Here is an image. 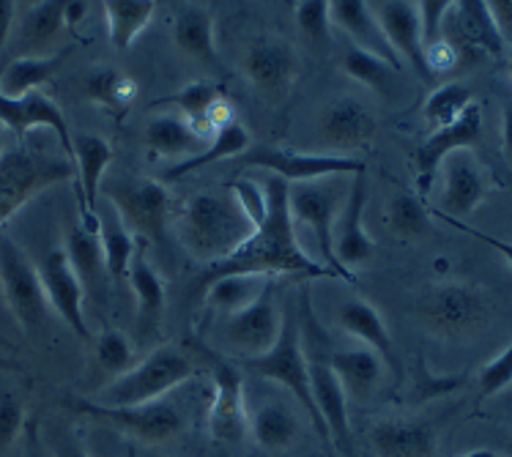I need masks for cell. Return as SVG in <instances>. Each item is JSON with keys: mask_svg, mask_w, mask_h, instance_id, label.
Listing matches in <instances>:
<instances>
[{"mask_svg": "<svg viewBox=\"0 0 512 457\" xmlns=\"http://www.w3.org/2000/svg\"><path fill=\"white\" fill-rule=\"evenodd\" d=\"M39 277H42L44 296L50 310L61 318L69 329H72L83 343H91L94 334L88 329L83 312V299H85V285L77 277V271L72 269V263L66 258L63 247H55L42 258L39 263Z\"/></svg>", "mask_w": 512, "mask_h": 457, "instance_id": "obj_18", "label": "cell"}, {"mask_svg": "<svg viewBox=\"0 0 512 457\" xmlns=\"http://www.w3.org/2000/svg\"><path fill=\"white\" fill-rule=\"evenodd\" d=\"M510 63H512V47H510Z\"/></svg>", "mask_w": 512, "mask_h": 457, "instance_id": "obj_63", "label": "cell"}, {"mask_svg": "<svg viewBox=\"0 0 512 457\" xmlns=\"http://www.w3.org/2000/svg\"><path fill=\"white\" fill-rule=\"evenodd\" d=\"M367 208V170L351 178V187L345 192V203L335 222V255L343 269H356L373 258L376 244L365 230Z\"/></svg>", "mask_w": 512, "mask_h": 457, "instance_id": "obj_21", "label": "cell"}, {"mask_svg": "<svg viewBox=\"0 0 512 457\" xmlns=\"http://www.w3.org/2000/svg\"><path fill=\"white\" fill-rule=\"evenodd\" d=\"M370 447L376 457H436L439 433L425 419H381L370 430Z\"/></svg>", "mask_w": 512, "mask_h": 457, "instance_id": "obj_25", "label": "cell"}, {"mask_svg": "<svg viewBox=\"0 0 512 457\" xmlns=\"http://www.w3.org/2000/svg\"><path fill=\"white\" fill-rule=\"evenodd\" d=\"M269 282H272L269 277H258V274H228V277L211 280L198 296L214 310L233 315V312L250 307L266 291Z\"/></svg>", "mask_w": 512, "mask_h": 457, "instance_id": "obj_37", "label": "cell"}, {"mask_svg": "<svg viewBox=\"0 0 512 457\" xmlns=\"http://www.w3.org/2000/svg\"><path fill=\"white\" fill-rule=\"evenodd\" d=\"M337 323L343 326V332L354 337L356 343L365 345L370 351H376L389 370L400 373L398 354H395V343H392V334L389 326L381 318V312L373 304L362 299V296H351L337 307Z\"/></svg>", "mask_w": 512, "mask_h": 457, "instance_id": "obj_27", "label": "cell"}, {"mask_svg": "<svg viewBox=\"0 0 512 457\" xmlns=\"http://www.w3.org/2000/svg\"><path fill=\"white\" fill-rule=\"evenodd\" d=\"M250 436L266 452H285L299 438V419L285 403H263L250 416Z\"/></svg>", "mask_w": 512, "mask_h": 457, "instance_id": "obj_36", "label": "cell"}, {"mask_svg": "<svg viewBox=\"0 0 512 457\" xmlns=\"http://www.w3.org/2000/svg\"><path fill=\"white\" fill-rule=\"evenodd\" d=\"M83 91L88 102L99 104L102 110L113 113L115 118H124L129 104L135 102L137 83L129 74L118 72L115 66H96L85 77Z\"/></svg>", "mask_w": 512, "mask_h": 457, "instance_id": "obj_35", "label": "cell"}, {"mask_svg": "<svg viewBox=\"0 0 512 457\" xmlns=\"http://www.w3.org/2000/svg\"><path fill=\"white\" fill-rule=\"evenodd\" d=\"M102 11H105L110 44L118 52H126L151 25L157 14V3L154 0H107L102 3Z\"/></svg>", "mask_w": 512, "mask_h": 457, "instance_id": "obj_34", "label": "cell"}, {"mask_svg": "<svg viewBox=\"0 0 512 457\" xmlns=\"http://www.w3.org/2000/svg\"><path fill=\"white\" fill-rule=\"evenodd\" d=\"M94 345V362L96 370L107 375V381H113L118 375L135 367V348L129 343V337L118 329H105L91 340Z\"/></svg>", "mask_w": 512, "mask_h": 457, "instance_id": "obj_43", "label": "cell"}, {"mask_svg": "<svg viewBox=\"0 0 512 457\" xmlns=\"http://www.w3.org/2000/svg\"><path fill=\"white\" fill-rule=\"evenodd\" d=\"M3 151H6V129L0 124V156H3Z\"/></svg>", "mask_w": 512, "mask_h": 457, "instance_id": "obj_62", "label": "cell"}, {"mask_svg": "<svg viewBox=\"0 0 512 457\" xmlns=\"http://www.w3.org/2000/svg\"><path fill=\"white\" fill-rule=\"evenodd\" d=\"M343 72L348 74L351 80H356V83H362L365 88H370L373 94L389 96L392 94V83H395L398 69H392L387 61H381V58L370 55V52L348 47L343 55Z\"/></svg>", "mask_w": 512, "mask_h": 457, "instance_id": "obj_42", "label": "cell"}, {"mask_svg": "<svg viewBox=\"0 0 512 457\" xmlns=\"http://www.w3.org/2000/svg\"><path fill=\"white\" fill-rule=\"evenodd\" d=\"M441 173H444V192H441V208L436 211L452 219L474 214L491 192V176L480 165V159L471 154V148H460L447 156Z\"/></svg>", "mask_w": 512, "mask_h": 457, "instance_id": "obj_20", "label": "cell"}, {"mask_svg": "<svg viewBox=\"0 0 512 457\" xmlns=\"http://www.w3.org/2000/svg\"><path fill=\"white\" fill-rule=\"evenodd\" d=\"M74 173L80 187V222L96 225L99 222V195L105 187V173L113 162V146L99 135H77L74 137Z\"/></svg>", "mask_w": 512, "mask_h": 457, "instance_id": "obj_24", "label": "cell"}, {"mask_svg": "<svg viewBox=\"0 0 512 457\" xmlns=\"http://www.w3.org/2000/svg\"><path fill=\"white\" fill-rule=\"evenodd\" d=\"M241 165L263 167L272 170L274 176L283 178L288 184H307V181H321V178L332 176H356L367 170L362 159H351V156H335V154H304V151H291V148H274V146H258L247 148L239 156Z\"/></svg>", "mask_w": 512, "mask_h": 457, "instance_id": "obj_13", "label": "cell"}, {"mask_svg": "<svg viewBox=\"0 0 512 457\" xmlns=\"http://www.w3.org/2000/svg\"><path fill=\"white\" fill-rule=\"evenodd\" d=\"M69 406L77 414H85L115 427L118 433H126L135 441L143 444H168L173 438L181 436V430L187 425V419L181 414V408L173 400H157V403H146V406H124V408H107L99 406L94 400H77L72 397Z\"/></svg>", "mask_w": 512, "mask_h": 457, "instance_id": "obj_11", "label": "cell"}, {"mask_svg": "<svg viewBox=\"0 0 512 457\" xmlns=\"http://www.w3.org/2000/svg\"><path fill=\"white\" fill-rule=\"evenodd\" d=\"M250 148V132L233 121V124L222 126L220 132H214V137L209 140V146L203 148L200 154L189 156V159H181L173 167H168L162 173V184H170V181H178V178L189 176L195 170H203V167L214 165V162H222V159H239L244 151Z\"/></svg>", "mask_w": 512, "mask_h": 457, "instance_id": "obj_33", "label": "cell"}, {"mask_svg": "<svg viewBox=\"0 0 512 457\" xmlns=\"http://www.w3.org/2000/svg\"><path fill=\"white\" fill-rule=\"evenodd\" d=\"M173 44L187 58H195L200 63L220 61L211 11L200 3L178 6L176 17H173Z\"/></svg>", "mask_w": 512, "mask_h": 457, "instance_id": "obj_31", "label": "cell"}, {"mask_svg": "<svg viewBox=\"0 0 512 457\" xmlns=\"http://www.w3.org/2000/svg\"><path fill=\"white\" fill-rule=\"evenodd\" d=\"M335 178H321V181H307V184H291L288 189V206H291L293 222H302L304 228L313 233L318 252H321V263L335 274L337 280L356 282V277L348 269L340 266L335 255V222L337 214L345 200Z\"/></svg>", "mask_w": 512, "mask_h": 457, "instance_id": "obj_9", "label": "cell"}, {"mask_svg": "<svg viewBox=\"0 0 512 457\" xmlns=\"http://www.w3.org/2000/svg\"><path fill=\"white\" fill-rule=\"evenodd\" d=\"M230 195L236 198L239 208L247 214V219L252 222V228L258 230L266 219V211H269V200H266V189L258 187L255 181H233L230 184Z\"/></svg>", "mask_w": 512, "mask_h": 457, "instance_id": "obj_50", "label": "cell"}, {"mask_svg": "<svg viewBox=\"0 0 512 457\" xmlns=\"http://www.w3.org/2000/svg\"><path fill=\"white\" fill-rule=\"evenodd\" d=\"M302 343L304 356H307V373H310V389H313V400L318 414L324 419L326 430H329V441L343 455H351V422H348V397H345L343 384L337 381L335 370L329 364L324 337L318 334V323H315L313 307H310V296H302Z\"/></svg>", "mask_w": 512, "mask_h": 457, "instance_id": "obj_4", "label": "cell"}, {"mask_svg": "<svg viewBox=\"0 0 512 457\" xmlns=\"http://www.w3.org/2000/svg\"><path fill=\"white\" fill-rule=\"evenodd\" d=\"M74 176V162L31 148H6L0 156V225L53 184Z\"/></svg>", "mask_w": 512, "mask_h": 457, "instance_id": "obj_6", "label": "cell"}, {"mask_svg": "<svg viewBox=\"0 0 512 457\" xmlns=\"http://www.w3.org/2000/svg\"><path fill=\"white\" fill-rule=\"evenodd\" d=\"M173 230L187 255L209 266L228 260L255 233L228 187L184 200L173 214Z\"/></svg>", "mask_w": 512, "mask_h": 457, "instance_id": "obj_2", "label": "cell"}, {"mask_svg": "<svg viewBox=\"0 0 512 457\" xmlns=\"http://www.w3.org/2000/svg\"><path fill=\"white\" fill-rule=\"evenodd\" d=\"M482 137V107L477 102L471 104L466 113L460 115L458 121L444 129L430 132L414 151V173H417V189L419 198H428L433 181L439 176L444 159L460 148L477 146V140Z\"/></svg>", "mask_w": 512, "mask_h": 457, "instance_id": "obj_17", "label": "cell"}, {"mask_svg": "<svg viewBox=\"0 0 512 457\" xmlns=\"http://www.w3.org/2000/svg\"><path fill=\"white\" fill-rule=\"evenodd\" d=\"M143 146H146V154L151 162L154 159H176V162H181V159L200 154L209 143L181 115L168 113L148 121L146 132H143Z\"/></svg>", "mask_w": 512, "mask_h": 457, "instance_id": "obj_28", "label": "cell"}, {"mask_svg": "<svg viewBox=\"0 0 512 457\" xmlns=\"http://www.w3.org/2000/svg\"><path fill=\"white\" fill-rule=\"evenodd\" d=\"M244 77L269 104H283L302 72V58L283 36H261L244 52Z\"/></svg>", "mask_w": 512, "mask_h": 457, "instance_id": "obj_12", "label": "cell"}, {"mask_svg": "<svg viewBox=\"0 0 512 457\" xmlns=\"http://www.w3.org/2000/svg\"><path fill=\"white\" fill-rule=\"evenodd\" d=\"M209 356L211 378H214V400L209 408V433L217 444H239L250 433V414L244 403V378L236 364L225 362L222 356L200 348Z\"/></svg>", "mask_w": 512, "mask_h": 457, "instance_id": "obj_14", "label": "cell"}, {"mask_svg": "<svg viewBox=\"0 0 512 457\" xmlns=\"http://www.w3.org/2000/svg\"><path fill=\"white\" fill-rule=\"evenodd\" d=\"M370 9L376 14L378 25H381L389 47L395 50L400 63L411 66L422 83H433L436 77L430 74L428 58H425V44H422V33H419L417 20V6L414 3L389 0V3H370Z\"/></svg>", "mask_w": 512, "mask_h": 457, "instance_id": "obj_22", "label": "cell"}, {"mask_svg": "<svg viewBox=\"0 0 512 457\" xmlns=\"http://www.w3.org/2000/svg\"><path fill=\"white\" fill-rule=\"evenodd\" d=\"M192 375H195V367L184 351H178L176 345H159L140 362H135L132 370L107 381L96 392L94 403L107 408L157 403V400H165L170 392H176L181 384H187Z\"/></svg>", "mask_w": 512, "mask_h": 457, "instance_id": "obj_3", "label": "cell"}, {"mask_svg": "<svg viewBox=\"0 0 512 457\" xmlns=\"http://www.w3.org/2000/svg\"><path fill=\"white\" fill-rule=\"evenodd\" d=\"M329 17H332V28H340L351 39V47L376 55V58L387 61L398 72L403 69V63L395 55V50L389 47L387 36L381 31L370 3H362V0H335V3H329Z\"/></svg>", "mask_w": 512, "mask_h": 457, "instance_id": "obj_26", "label": "cell"}, {"mask_svg": "<svg viewBox=\"0 0 512 457\" xmlns=\"http://www.w3.org/2000/svg\"><path fill=\"white\" fill-rule=\"evenodd\" d=\"M88 6L91 3H63V28H69V31H77L80 28V22L85 20V14H88Z\"/></svg>", "mask_w": 512, "mask_h": 457, "instance_id": "obj_55", "label": "cell"}, {"mask_svg": "<svg viewBox=\"0 0 512 457\" xmlns=\"http://www.w3.org/2000/svg\"><path fill=\"white\" fill-rule=\"evenodd\" d=\"M266 200H269V211L263 225L250 239L244 241L239 252H233L228 260L214 263L200 274L195 282V291H203L211 280L217 277H228V274H258V277H280V274H293L302 280H324V277H335L326 269L321 260L307 255L304 247L296 239V222L291 217V206H288V189L291 184L283 178H266Z\"/></svg>", "mask_w": 512, "mask_h": 457, "instance_id": "obj_1", "label": "cell"}, {"mask_svg": "<svg viewBox=\"0 0 512 457\" xmlns=\"http://www.w3.org/2000/svg\"><path fill=\"white\" fill-rule=\"evenodd\" d=\"M0 233H3V225H0Z\"/></svg>", "mask_w": 512, "mask_h": 457, "instance_id": "obj_64", "label": "cell"}, {"mask_svg": "<svg viewBox=\"0 0 512 457\" xmlns=\"http://www.w3.org/2000/svg\"><path fill=\"white\" fill-rule=\"evenodd\" d=\"M463 384H466L463 375H433L428 373L425 362H419L417 378H414V395H417L419 400H433V397L450 395V392L460 389Z\"/></svg>", "mask_w": 512, "mask_h": 457, "instance_id": "obj_51", "label": "cell"}, {"mask_svg": "<svg viewBox=\"0 0 512 457\" xmlns=\"http://www.w3.org/2000/svg\"><path fill=\"white\" fill-rule=\"evenodd\" d=\"M11 348H14V345H11L6 337H0V354H9Z\"/></svg>", "mask_w": 512, "mask_h": 457, "instance_id": "obj_61", "label": "cell"}, {"mask_svg": "<svg viewBox=\"0 0 512 457\" xmlns=\"http://www.w3.org/2000/svg\"><path fill=\"white\" fill-rule=\"evenodd\" d=\"M488 312L491 307L485 291L469 282H436L417 296L419 321L447 340L469 337L482 329Z\"/></svg>", "mask_w": 512, "mask_h": 457, "instance_id": "obj_7", "label": "cell"}, {"mask_svg": "<svg viewBox=\"0 0 512 457\" xmlns=\"http://www.w3.org/2000/svg\"><path fill=\"white\" fill-rule=\"evenodd\" d=\"M118 222L132 236L162 244L173 219V200L168 187L157 178H121L102 187Z\"/></svg>", "mask_w": 512, "mask_h": 457, "instance_id": "obj_8", "label": "cell"}, {"mask_svg": "<svg viewBox=\"0 0 512 457\" xmlns=\"http://www.w3.org/2000/svg\"><path fill=\"white\" fill-rule=\"evenodd\" d=\"M414 6H417L422 44L428 50V47H433V44H439L444 39V22H447L452 3L450 0H422V3H414Z\"/></svg>", "mask_w": 512, "mask_h": 457, "instance_id": "obj_47", "label": "cell"}, {"mask_svg": "<svg viewBox=\"0 0 512 457\" xmlns=\"http://www.w3.org/2000/svg\"><path fill=\"white\" fill-rule=\"evenodd\" d=\"M36 444H39V441H33V436H31V441H28V447H25L22 457H42L39 455V449H36Z\"/></svg>", "mask_w": 512, "mask_h": 457, "instance_id": "obj_59", "label": "cell"}, {"mask_svg": "<svg viewBox=\"0 0 512 457\" xmlns=\"http://www.w3.org/2000/svg\"><path fill=\"white\" fill-rule=\"evenodd\" d=\"M22 364L9 354H0V373H20Z\"/></svg>", "mask_w": 512, "mask_h": 457, "instance_id": "obj_58", "label": "cell"}, {"mask_svg": "<svg viewBox=\"0 0 512 457\" xmlns=\"http://www.w3.org/2000/svg\"><path fill=\"white\" fill-rule=\"evenodd\" d=\"M477 381H480V397H485V400L496 397L507 386H512V343L496 359H491L482 367Z\"/></svg>", "mask_w": 512, "mask_h": 457, "instance_id": "obj_49", "label": "cell"}, {"mask_svg": "<svg viewBox=\"0 0 512 457\" xmlns=\"http://www.w3.org/2000/svg\"><path fill=\"white\" fill-rule=\"evenodd\" d=\"M329 364L335 370L337 381L343 384L348 400H367L376 392L381 378H384V370H387L384 359L376 351L365 348V345H354V348H345V351H332Z\"/></svg>", "mask_w": 512, "mask_h": 457, "instance_id": "obj_29", "label": "cell"}, {"mask_svg": "<svg viewBox=\"0 0 512 457\" xmlns=\"http://www.w3.org/2000/svg\"><path fill=\"white\" fill-rule=\"evenodd\" d=\"M53 452H55V457H91L83 447H80V444H77V441H74V438H69V436L55 438Z\"/></svg>", "mask_w": 512, "mask_h": 457, "instance_id": "obj_56", "label": "cell"}, {"mask_svg": "<svg viewBox=\"0 0 512 457\" xmlns=\"http://www.w3.org/2000/svg\"><path fill=\"white\" fill-rule=\"evenodd\" d=\"M126 282L135 293L137 326L143 332H154L162 323V312H165V282L143 252H137L135 260H132Z\"/></svg>", "mask_w": 512, "mask_h": 457, "instance_id": "obj_32", "label": "cell"}, {"mask_svg": "<svg viewBox=\"0 0 512 457\" xmlns=\"http://www.w3.org/2000/svg\"><path fill=\"white\" fill-rule=\"evenodd\" d=\"M491 11L496 22H499V31H502L504 42L510 39L512 42V0H499V3H491Z\"/></svg>", "mask_w": 512, "mask_h": 457, "instance_id": "obj_54", "label": "cell"}, {"mask_svg": "<svg viewBox=\"0 0 512 457\" xmlns=\"http://www.w3.org/2000/svg\"><path fill=\"white\" fill-rule=\"evenodd\" d=\"M25 406L14 392H0V455L22 436L25 430Z\"/></svg>", "mask_w": 512, "mask_h": 457, "instance_id": "obj_48", "label": "cell"}, {"mask_svg": "<svg viewBox=\"0 0 512 457\" xmlns=\"http://www.w3.org/2000/svg\"><path fill=\"white\" fill-rule=\"evenodd\" d=\"M502 148H504V156L510 159V165H512V99H507V104H504V113H502Z\"/></svg>", "mask_w": 512, "mask_h": 457, "instance_id": "obj_57", "label": "cell"}, {"mask_svg": "<svg viewBox=\"0 0 512 457\" xmlns=\"http://www.w3.org/2000/svg\"><path fill=\"white\" fill-rule=\"evenodd\" d=\"M285 315L274 296V280L266 285V291L241 312H233L225 321V340L239 351L241 359H255L272 351L280 340Z\"/></svg>", "mask_w": 512, "mask_h": 457, "instance_id": "obj_16", "label": "cell"}, {"mask_svg": "<svg viewBox=\"0 0 512 457\" xmlns=\"http://www.w3.org/2000/svg\"><path fill=\"white\" fill-rule=\"evenodd\" d=\"M433 214H436V217H439L441 222H447V225H452V228H455V230H460V233H469V236H474V239H480L482 244H488V247H493V250L499 252V255H504V260L510 263V269H512V241L496 239V236H488V233H482V230L469 228L466 222H460V219L447 217V214H441V211H433Z\"/></svg>", "mask_w": 512, "mask_h": 457, "instance_id": "obj_52", "label": "cell"}, {"mask_svg": "<svg viewBox=\"0 0 512 457\" xmlns=\"http://www.w3.org/2000/svg\"><path fill=\"white\" fill-rule=\"evenodd\" d=\"M222 99L220 85L209 83V80H195V83H187L184 88H178L176 94L168 96V99H159V104H168V107H176L178 115L192 124V129L198 132L206 143H209L214 132L209 126V113L214 104Z\"/></svg>", "mask_w": 512, "mask_h": 457, "instance_id": "obj_38", "label": "cell"}, {"mask_svg": "<svg viewBox=\"0 0 512 457\" xmlns=\"http://www.w3.org/2000/svg\"><path fill=\"white\" fill-rule=\"evenodd\" d=\"M387 225L389 230L400 239H419L430 228V211L425 200L411 192H400L389 200L387 208Z\"/></svg>", "mask_w": 512, "mask_h": 457, "instance_id": "obj_45", "label": "cell"}, {"mask_svg": "<svg viewBox=\"0 0 512 457\" xmlns=\"http://www.w3.org/2000/svg\"><path fill=\"white\" fill-rule=\"evenodd\" d=\"M296 25L304 33V39L313 44L332 42V17H329V3L326 0H304L293 9Z\"/></svg>", "mask_w": 512, "mask_h": 457, "instance_id": "obj_46", "label": "cell"}, {"mask_svg": "<svg viewBox=\"0 0 512 457\" xmlns=\"http://www.w3.org/2000/svg\"><path fill=\"white\" fill-rule=\"evenodd\" d=\"M63 252L77 271V277L83 285L94 282L102 271H105V255H102V239H99V222L96 225H85V222H74L66 230V241H63Z\"/></svg>", "mask_w": 512, "mask_h": 457, "instance_id": "obj_39", "label": "cell"}, {"mask_svg": "<svg viewBox=\"0 0 512 457\" xmlns=\"http://www.w3.org/2000/svg\"><path fill=\"white\" fill-rule=\"evenodd\" d=\"M69 58V50L47 52V55H20L0 69V96L20 99L33 91H42V85L53 80L61 72L63 61Z\"/></svg>", "mask_w": 512, "mask_h": 457, "instance_id": "obj_30", "label": "cell"}, {"mask_svg": "<svg viewBox=\"0 0 512 457\" xmlns=\"http://www.w3.org/2000/svg\"><path fill=\"white\" fill-rule=\"evenodd\" d=\"M244 367H247V373L258 375L263 381L285 386L299 400L304 414L310 416L315 433L324 441L326 452L332 449L329 430H326L324 419H321L318 408H315L313 389H310V373H307V356H304L302 329H299V323H296L293 315H285L283 332H280V340L274 343L272 351H266L263 356H255V359H244Z\"/></svg>", "mask_w": 512, "mask_h": 457, "instance_id": "obj_5", "label": "cell"}, {"mask_svg": "<svg viewBox=\"0 0 512 457\" xmlns=\"http://www.w3.org/2000/svg\"><path fill=\"white\" fill-rule=\"evenodd\" d=\"M376 135V115L354 96H340L318 113V143L321 154L343 156L345 151L367 146Z\"/></svg>", "mask_w": 512, "mask_h": 457, "instance_id": "obj_19", "label": "cell"}, {"mask_svg": "<svg viewBox=\"0 0 512 457\" xmlns=\"http://www.w3.org/2000/svg\"><path fill=\"white\" fill-rule=\"evenodd\" d=\"M14 22H17V3L0 0V55H3L6 44H9L11 31H14Z\"/></svg>", "mask_w": 512, "mask_h": 457, "instance_id": "obj_53", "label": "cell"}, {"mask_svg": "<svg viewBox=\"0 0 512 457\" xmlns=\"http://www.w3.org/2000/svg\"><path fill=\"white\" fill-rule=\"evenodd\" d=\"M471 104H474V96H471L469 85L444 83L428 96L422 113H425V121H428V124L433 126V132H436V129H444V126L455 124L460 115L469 110Z\"/></svg>", "mask_w": 512, "mask_h": 457, "instance_id": "obj_44", "label": "cell"}, {"mask_svg": "<svg viewBox=\"0 0 512 457\" xmlns=\"http://www.w3.org/2000/svg\"><path fill=\"white\" fill-rule=\"evenodd\" d=\"M444 39L452 44V50L471 58H504L507 42H504L499 22L493 17L491 3L482 0H460L452 3L447 22H444Z\"/></svg>", "mask_w": 512, "mask_h": 457, "instance_id": "obj_15", "label": "cell"}, {"mask_svg": "<svg viewBox=\"0 0 512 457\" xmlns=\"http://www.w3.org/2000/svg\"><path fill=\"white\" fill-rule=\"evenodd\" d=\"M0 293L14 321L25 332L42 329L50 315V304L44 296L39 266L6 233H0Z\"/></svg>", "mask_w": 512, "mask_h": 457, "instance_id": "obj_10", "label": "cell"}, {"mask_svg": "<svg viewBox=\"0 0 512 457\" xmlns=\"http://www.w3.org/2000/svg\"><path fill=\"white\" fill-rule=\"evenodd\" d=\"M463 457H499L496 452H491V449H474V452H469V455Z\"/></svg>", "mask_w": 512, "mask_h": 457, "instance_id": "obj_60", "label": "cell"}, {"mask_svg": "<svg viewBox=\"0 0 512 457\" xmlns=\"http://www.w3.org/2000/svg\"><path fill=\"white\" fill-rule=\"evenodd\" d=\"M0 124L3 129H11L14 135H28L31 129H50L58 143H61L66 159L74 154V137L66 124V115L58 104L42 91H33L20 99H6L0 96Z\"/></svg>", "mask_w": 512, "mask_h": 457, "instance_id": "obj_23", "label": "cell"}, {"mask_svg": "<svg viewBox=\"0 0 512 457\" xmlns=\"http://www.w3.org/2000/svg\"><path fill=\"white\" fill-rule=\"evenodd\" d=\"M99 239H102V255H105V271L115 282H126L132 260L137 255V241L129 230L118 222H107L99 214Z\"/></svg>", "mask_w": 512, "mask_h": 457, "instance_id": "obj_41", "label": "cell"}, {"mask_svg": "<svg viewBox=\"0 0 512 457\" xmlns=\"http://www.w3.org/2000/svg\"><path fill=\"white\" fill-rule=\"evenodd\" d=\"M63 31V3L47 0V3H33L25 11L20 25V44L25 55H47V47L61 36Z\"/></svg>", "mask_w": 512, "mask_h": 457, "instance_id": "obj_40", "label": "cell"}]
</instances>
